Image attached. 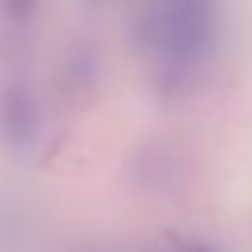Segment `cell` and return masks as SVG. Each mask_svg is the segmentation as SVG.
<instances>
[{"mask_svg": "<svg viewBox=\"0 0 252 252\" xmlns=\"http://www.w3.org/2000/svg\"><path fill=\"white\" fill-rule=\"evenodd\" d=\"M220 35V0H150L142 12V51L165 83H193L217 59Z\"/></svg>", "mask_w": 252, "mask_h": 252, "instance_id": "1", "label": "cell"}, {"mask_svg": "<svg viewBox=\"0 0 252 252\" xmlns=\"http://www.w3.org/2000/svg\"><path fill=\"white\" fill-rule=\"evenodd\" d=\"M39 4H43V0H0V12H4V20H8V24L28 28V24L39 16Z\"/></svg>", "mask_w": 252, "mask_h": 252, "instance_id": "2", "label": "cell"}]
</instances>
